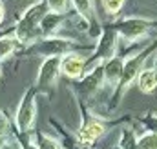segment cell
<instances>
[{
  "mask_svg": "<svg viewBox=\"0 0 157 149\" xmlns=\"http://www.w3.org/2000/svg\"><path fill=\"white\" fill-rule=\"evenodd\" d=\"M48 13H49V7H48L46 0H37L22 13V16L18 18V22L15 26V31H13L18 44L31 45L37 40H40V22Z\"/></svg>",
  "mask_w": 157,
  "mask_h": 149,
  "instance_id": "6da1fadb",
  "label": "cell"
},
{
  "mask_svg": "<svg viewBox=\"0 0 157 149\" xmlns=\"http://www.w3.org/2000/svg\"><path fill=\"white\" fill-rule=\"evenodd\" d=\"M152 51H154V45H146L143 51H139V53H135V55H132L130 58L124 60L122 74H121V80H119L117 87H115V95H113V100H112L113 107L119 104V100L122 98V95L130 89V85L139 78V74L144 69V64H146V60H148V56H150Z\"/></svg>",
  "mask_w": 157,
  "mask_h": 149,
  "instance_id": "7a4b0ae2",
  "label": "cell"
},
{
  "mask_svg": "<svg viewBox=\"0 0 157 149\" xmlns=\"http://www.w3.org/2000/svg\"><path fill=\"white\" fill-rule=\"evenodd\" d=\"M119 49V35L117 31L113 29V26L110 24L108 27H104L101 31V37H99V44L95 47V51L91 53V56L88 58V64H86V71L108 62L110 58H113L117 55Z\"/></svg>",
  "mask_w": 157,
  "mask_h": 149,
  "instance_id": "3957f363",
  "label": "cell"
},
{
  "mask_svg": "<svg viewBox=\"0 0 157 149\" xmlns=\"http://www.w3.org/2000/svg\"><path fill=\"white\" fill-rule=\"evenodd\" d=\"M75 47H77V42L71 38L46 37L37 40L35 44H31L28 47V53L39 55L44 58H51V56H64L68 53H75Z\"/></svg>",
  "mask_w": 157,
  "mask_h": 149,
  "instance_id": "277c9868",
  "label": "cell"
},
{
  "mask_svg": "<svg viewBox=\"0 0 157 149\" xmlns=\"http://www.w3.org/2000/svg\"><path fill=\"white\" fill-rule=\"evenodd\" d=\"M155 20L150 18H143V16H124L115 20L112 26L117 31L119 38H124L126 42H135L141 38L148 37L150 29L154 27Z\"/></svg>",
  "mask_w": 157,
  "mask_h": 149,
  "instance_id": "5b68a950",
  "label": "cell"
},
{
  "mask_svg": "<svg viewBox=\"0 0 157 149\" xmlns=\"http://www.w3.org/2000/svg\"><path fill=\"white\" fill-rule=\"evenodd\" d=\"M37 89L35 85L28 87L18 107H17V114H15V124H17V129L20 133H28L33 129L35 125V120H37Z\"/></svg>",
  "mask_w": 157,
  "mask_h": 149,
  "instance_id": "8992f818",
  "label": "cell"
},
{
  "mask_svg": "<svg viewBox=\"0 0 157 149\" xmlns=\"http://www.w3.org/2000/svg\"><path fill=\"white\" fill-rule=\"evenodd\" d=\"M59 74H60V56L44 58V62L40 64L37 80H35V89L39 93H48L57 84Z\"/></svg>",
  "mask_w": 157,
  "mask_h": 149,
  "instance_id": "52a82bcc",
  "label": "cell"
},
{
  "mask_svg": "<svg viewBox=\"0 0 157 149\" xmlns=\"http://www.w3.org/2000/svg\"><path fill=\"white\" fill-rule=\"evenodd\" d=\"M104 84H106V80H104V66L101 64V66H97V67H93V69H90V71L84 73V76H82L80 82H78L77 89L82 96L90 98V96H93Z\"/></svg>",
  "mask_w": 157,
  "mask_h": 149,
  "instance_id": "ba28073f",
  "label": "cell"
},
{
  "mask_svg": "<svg viewBox=\"0 0 157 149\" xmlns=\"http://www.w3.org/2000/svg\"><path fill=\"white\" fill-rule=\"evenodd\" d=\"M88 56L82 53H68L60 56V73H64L70 78H82L86 73Z\"/></svg>",
  "mask_w": 157,
  "mask_h": 149,
  "instance_id": "9c48e42d",
  "label": "cell"
},
{
  "mask_svg": "<svg viewBox=\"0 0 157 149\" xmlns=\"http://www.w3.org/2000/svg\"><path fill=\"white\" fill-rule=\"evenodd\" d=\"M86 116H88V120L78 129V136H77V140L82 146H90V144L97 142L106 133V124L102 120H99L95 116H90V114H86Z\"/></svg>",
  "mask_w": 157,
  "mask_h": 149,
  "instance_id": "30bf717a",
  "label": "cell"
},
{
  "mask_svg": "<svg viewBox=\"0 0 157 149\" xmlns=\"http://www.w3.org/2000/svg\"><path fill=\"white\" fill-rule=\"evenodd\" d=\"M66 18H68V13H51L49 11L40 22V38L55 37L59 27L66 22Z\"/></svg>",
  "mask_w": 157,
  "mask_h": 149,
  "instance_id": "8fae6325",
  "label": "cell"
},
{
  "mask_svg": "<svg viewBox=\"0 0 157 149\" xmlns=\"http://www.w3.org/2000/svg\"><path fill=\"white\" fill-rule=\"evenodd\" d=\"M104 66V80L106 84L117 87L119 80H121V74H122V66H124V58L115 55L113 58H110L108 62L102 64Z\"/></svg>",
  "mask_w": 157,
  "mask_h": 149,
  "instance_id": "7c38bea8",
  "label": "cell"
},
{
  "mask_svg": "<svg viewBox=\"0 0 157 149\" xmlns=\"http://www.w3.org/2000/svg\"><path fill=\"white\" fill-rule=\"evenodd\" d=\"M73 9L77 11L78 18H82L86 24L97 22V13H95V0H70Z\"/></svg>",
  "mask_w": 157,
  "mask_h": 149,
  "instance_id": "4fadbf2b",
  "label": "cell"
},
{
  "mask_svg": "<svg viewBox=\"0 0 157 149\" xmlns=\"http://www.w3.org/2000/svg\"><path fill=\"white\" fill-rule=\"evenodd\" d=\"M137 85H139V89L143 91V93H154L157 89V71L154 67H150V69H143L141 74H139V78H137Z\"/></svg>",
  "mask_w": 157,
  "mask_h": 149,
  "instance_id": "5bb4252c",
  "label": "cell"
},
{
  "mask_svg": "<svg viewBox=\"0 0 157 149\" xmlns=\"http://www.w3.org/2000/svg\"><path fill=\"white\" fill-rule=\"evenodd\" d=\"M18 40L15 35H6V37H0V62L2 60H7L18 47Z\"/></svg>",
  "mask_w": 157,
  "mask_h": 149,
  "instance_id": "9a60e30c",
  "label": "cell"
},
{
  "mask_svg": "<svg viewBox=\"0 0 157 149\" xmlns=\"http://www.w3.org/2000/svg\"><path fill=\"white\" fill-rule=\"evenodd\" d=\"M35 147L37 149H62V146L53 136H48L44 133H37L35 135Z\"/></svg>",
  "mask_w": 157,
  "mask_h": 149,
  "instance_id": "2e32d148",
  "label": "cell"
},
{
  "mask_svg": "<svg viewBox=\"0 0 157 149\" xmlns=\"http://www.w3.org/2000/svg\"><path fill=\"white\" fill-rule=\"evenodd\" d=\"M137 149H157V133H144L137 138Z\"/></svg>",
  "mask_w": 157,
  "mask_h": 149,
  "instance_id": "e0dca14e",
  "label": "cell"
},
{
  "mask_svg": "<svg viewBox=\"0 0 157 149\" xmlns=\"http://www.w3.org/2000/svg\"><path fill=\"white\" fill-rule=\"evenodd\" d=\"M121 149H137V138L132 129H124L121 135Z\"/></svg>",
  "mask_w": 157,
  "mask_h": 149,
  "instance_id": "ac0fdd59",
  "label": "cell"
},
{
  "mask_svg": "<svg viewBox=\"0 0 157 149\" xmlns=\"http://www.w3.org/2000/svg\"><path fill=\"white\" fill-rule=\"evenodd\" d=\"M46 4L51 13H68L71 5L70 0H46Z\"/></svg>",
  "mask_w": 157,
  "mask_h": 149,
  "instance_id": "d6986e66",
  "label": "cell"
},
{
  "mask_svg": "<svg viewBox=\"0 0 157 149\" xmlns=\"http://www.w3.org/2000/svg\"><path fill=\"white\" fill-rule=\"evenodd\" d=\"M101 2H102V7L108 15H119V11L122 9L126 0H101Z\"/></svg>",
  "mask_w": 157,
  "mask_h": 149,
  "instance_id": "ffe728a7",
  "label": "cell"
},
{
  "mask_svg": "<svg viewBox=\"0 0 157 149\" xmlns=\"http://www.w3.org/2000/svg\"><path fill=\"white\" fill-rule=\"evenodd\" d=\"M9 135H11V122L6 116V113L0 111V136L2 138H7Z\"/></svg>",
  "mask_w": 157,
  "mask_h": 149,
  "instance_id": "44dd1931",
  "label": "cell"
},
{
  "mask_svg": "<svg viewBox=\"0 0 157 149\" xmlns=\"http://www.w3.org/2000/svg\"><path fill=\"white\" fill-rule=\"evenodd\" d=\"M144 124V127L152 133H157V116H148V118H143L141 120Z\"/></svg>",
  "mask_w": 157,
  "mask_h": 149,
  "instance_id": "7402d4cb",
  "label": "cell"
},
{
  "mask_svg": "<svg viewBox=\"0 0 157 149\" xmlns=\"http://www.w3.org/2000/svg\"><path fill=\"white\" fill-rule=\"evenodd\" d=\"M4 16H6V9H4V4H2V0H0V24L4 22Z\"/></svg>",
  "mask_w": 157,
  "mask_h": 149,
  "instance_id": "603a6c76",
  "label": "cell"
},
{
  "mask_svg": "<svg viewBox=\"0 0 157 149\" xmlns=\"http://www.w3.org/2000/svg\"><path fill=\"white\" fill-rule=\"evenodd\" d=\"M6 146H7V144H6V138L0 136V149H6Z\"/></svg>",
  "mask_w": 157,
  "mask_h": 149,
  "instance_id": "cb8c5ba5",
  "label": "cell"
},
{
  "mask_svg": "<svg viewBox=\"0 0 157 149\" xmlns=\"http://www.w3.org/2000/svg\"><path fill=\"white\" fill-rule=\"evenodd\" d=\"M154 69L157 71V56H155V62H154Z\"/></svg>",
  "mask_w": 157,
  "mask_h": 149,
  "instance_id": "d4e9b609",
  "label": "cell"
},
{
  "mask_svg": "<svg viewBox=\"0 0 157 149\" xmlns=\"http://www.w3.org/2000/svg\"><path fill=\"white\" fill-rule=\"evenodd\" d=\"M0 76H2V69H0Z\"/></svg>",
  "mask_w": 157,
  "mask_h": 149,
  "instance_id": "484cf974",
  "label": "cell"
}]
</instances>
